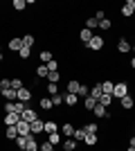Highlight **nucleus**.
Returning a JSON list of instances; mask_svg holds the SVG:
<instances>
[{
  "mask_svg": "<svg viewBox=\"0 0 135 151\" xmlns=\"http://www.w3.org/2000/svg\"><path fill=\"white\" fill-rule=\"evenodd\" d=\"M95 106H97V99H95V97H90V95H88V97H84V108H86V111L92 113V108H95Z\"/></svg>",
  "mask_w": 135,
  "mask_h": 151,
  "instance_id": "a211bd4d",
  "label": "nucleus"
},
{
  "mask_svg": "<svg viewBox=\"0 0 135 151\" xmlns=\"http://www.w3.org/2000/svg\"><path fill=\"white\" fill-rule=\"evenodd\" d=\"M61 133H63L65 138H74V124H70V122H65V124L61 126Z\"/></svg>",
  "mask_w": 135,
  "mask_h": 151,
  "instance_id": "9d476101",
  "label": "nucleus"
},
{
  "mask_svg": "<svg viewBox=\"0 0 135 151\" xmlns=\"http://www.w3.org/2000/svg\"><path fill=\"white\" fill-rule=\"evenodd\" d=\"M5 135H7L9 140H16V138H18V131H16V126H7Z\"/></svg>",
  "mask_w": 135,
  "mask_h": 151,
  "instance_id": "7c9ffc66",
  "label": "nucleus"
},
{
  "mask_svg": "<svg viewBox=\"0 0 135 151\" xmlns=\"http://www.w3.org/2000/svg\"><path fill=\"white\" fill-rule=\"evenodd\" d=\"M52 59H54V57H52V52H47V50L41 52V61H43V63H50Z\"/></svg>",
  "mask_w": 135,
  "mask_h": 151,
  "instance_id": "a19ab883",
  "label": "nucleus"
},
{
  "mask_svg": "<svg viewBox=\"0 0 135 151\" xmlns=\"http://www.w3.org/2000/svg\"><path fill=\"white\" fill-rule=\"evenodd\" d=\"M20 120H23V122H27V124H32V122H36V120H39V113H36L34 108H29V106H27L25 111H23V115H20Z\"/></svg>",
  "mask_w": 135,
  "mask_h": 151,
  "instance_id": "f257e3e1",
  "label": "nucleus"
},
{
  "mask_svg": "<svg viewBox=\"0 0 135 151\" xmlns=\"http://www.w3.org/2000/svg\"><path fill=\"white\" fill-rule=\"evenodd\" d=\"M133 0H126V2H124L122 5V16L124 18H131V16H133Z\"/></svg>",
  "mask_w": 135,
  "mask_h": 151,
  "instance_id": "0eeeda50",
  "label": "nucleus"
},
{
  "mask_svg": "<svg viewBox=\"0 0 135 151\" xmlns=\"http://www.w3.org/2000/svg\"><path fill=\"white\" fill-rule=\"evenodd\" d=\"M79 97H88V95H90V88H88V86H86V83H81V86H79Z\"/></svg>",
  "mask_w": 135,
  "mask_h": 151,
  "instance_id": "ea45409f",
  "label": "nucleus"
},
{
  "mask_svg": "<svg viewBox=\"0 0 135 151\" xmlns=\"http://www.w3.org/2000/svg\"><path fill=\"white\" fill-rule=\"evenodd\" d=\"M119 101H122V108H124V111H131V108L135 106V99H133V97H131V95H126V97H122V99H119Z\"/></svg>",
  "mask_w": 135,
  "mask_h": 151,
  "instance_id": "2eb2a0df",
  "label": "nucleus"
},
{
  "mask_svg": "<svg viewBox=\"0 0 135 151\" xmlns=\"http://www.w3.org/2000/svg\"><path fill=\"white\" fill-rule=\"evenodd\" d=\"M47 93L54 97V95H59V83H47Z\"/></svg>",
  "mask_w": 135,
  "mask_h": 151,
  "instance_id": "37998d69",
  "label": "nucleus"
},
{
  "mask_svg": "<svg viewBox=\"0 0 135 151\" xmlns=\"http://www.w3.org/2000/svg\"><path fill=\"white\" fill-rule=\"evenodd\" d=\"M99 27H101V29H110V27H113L110 18H104V20H99Z\"/></svg>",
  "mask_w": 135,
  "mask_h": 151,
  "instance_id": "a18cd8bd",
  "label": "nucleus"
},
{
  "mask_svg": "<svg viewBox=\"0 0 135 151\" xmlns=\"http://www.w3.org/2000/svg\"><path fill=\"white\" fill-rule=\"evenodd\" d=\"M133 12H135V0H133Z\"/></svg>",
  "mask_w": 135,
  "mask_h": 151,
  "instance_id": "864d4df0",
  "label": "nucleus"
},
{
  "mask_svg": "<svg viewBox=\"0 0 135 151\" xmlns=\"http://www.w3.org/2000/svg\"><path fill=\"white\" fill-rule=\"evenodd\" d=\"M0 54H2V45H0Z\"/></svg>",
  "mask_w": 135,
  "mask_h": 151,
  "instance_id": "5fc2aeb1",
  "label": "nucleus"
},
{
  "mask_svg": "<svg viewBox=\"0 0 135 151\" xmlns=\"http://www.w3.org/2000/svg\"><path fill=\"white\" fill-rule=\"evenodd\" d=\"M34 43H36V38H34L32 34H27V36H23V45H25V47H34Z\"/></svg>",
  "mask_w": 135,
  "mask_h": 151,
  "instance_id": "2f4dec72",
  "label": "nucleus"
},
{
  "mask_svg": "<svg viewBox=\"0 0 135 151\" xmlns=\"http://www.w3.org/2000/svg\"><path fill=\"white\" fill-rule=\"evenodd\" d=\"M61 104H63V93H59V95L52 97V106H61Z\"/></svg>",
  "mask_w": 135,
  "mask_h": 151,
  "instance_id": "58836bf2",
  "label": "nucleus"
},
{
  "mask_svg": "<svg viewBox=\"0 0 135 151\" xmlns=\"http://www.w3.org/2000/svg\"><path fill=\"white\" fill-rule=\"evenodd\" d=\"M97 104H101V106H106V108H108L110 104H113V95H106V93H104L101 97H99V101H97Z\"/></svg>",
  "mask_w": 135,
  "mask_h": 151,
  "instance_id": "393cba45",
  "label": "nucleus"
},
{
  "mask_svg": "<svg viewBox=\"0 0 135 151\" xmlns=\"http://www.w3.org/2000/svg\"><path fill=\"white\" fill-rule=\"evenodd\" d=\"M25 151H39V142H36V138H34V135H29V138H27Z\"/></svg>",
  "mask_w": 135,
  "mask_h": 151,
  "instance_id": "aec40b11",
  "label": "nucleus"
},
{
  "mask_svg": "<svg viewBox=\"0 0 135 151\" xmlns=\"http://www.w3.org/2000/svg\"><path fill=\"white\" fill-rule=\"evenodd\" d=\"M16 131H18V135H25V138H29V135H32V124H27V122L20 120L18 124H16Z\"/></svg>",
  "mask_w": 135,
  "mask_h": 151,
  "instance_id": "39448f33",
  "label": "nucleus"
},
{
  "mask_svg": "<svg viewBox=\"0 0 135 151\" xmlns=\"http://www.w3.org/2000/svg\"><path fill=\"white\" fill-rule=\"evenodd\" d=\"M92 113H95V117H108V111H106V106H101V104H97L95 108H92Z\"/></svg>",
  "mask_w": 135,
  "mask_h": 151,
  "instance_id": "f3484780",
  "label": "nucleus"
},
{
  "mask_svg": "<svg viewBox=\"0 0 135 151\" xmlns=\"http://www.w3.org/2000/svg\"><path fill=\"white\" fill-rule=\"evenodd\" d=\"M63 149H65V151H74V149H77V140H74V138H65Z\"/></svg>",
  "mask_w": 135,
  "mask_h": 151,
  "instance_id": "5701e85b",
  "label": "nucleus"
},
{
  "mask_svg": "<svg viewBox=\"0 0 135 151\" xmlns=\"http://www.w3.org/2000/svg\"><path fill=\"white\" fill-rule=\"evenodd\" d=\"M84 129H86V133H97V131H99V126H97V122H88V124H86Z\"/></svg>",
  "mask_w": 135,
  "mask_h": 151,
  "instance_id": "e433bc0d",
  "label": "nucleus"
},
{
  "mask_svg": "<svg viewBox=\"0 0 135 151\" xmlns=\"http://www.w3.org/2000/svg\"><path fill=\"white\" fill-rule=\"evenodd\" d=\"M14 9H16V12H23V9H25L27 7V0H14Z\"/></svg>",
  "mask_w": 135,
  "mask_h": 151,
  "instance_id": "72a5a7b5",
  "label": "nucleus"
},
{
  "mask_svg": "<svg viewBox=\"0 0 135 151\" xmlns=\"http://www.w3.org/2000/svg\"><path fill=\"white\" fill-rule=\"evenodd\" d=\"M39 106L43 108V111H50V108H54V106H52V97H41V99H39Z\"/></svg>",
  "mask_w": 135,
  "mask_h": 151,
  "instance_id": "412c9836",
  "label": "nucleus"
},
{
  "mask_svg": "<svg viewBox=\"0 0 135 151\" xmlns=\"http://www.w3.org/2000/svg\"><path fill=\"white\" fill-rule=\"evenodd\" d=\"M126 151H135V147H129V149H126Z\"/></svg>",
  "mask_w": 135,
  "mask_h": 151,
  "instance_id": "3c124183",
  "label": "nucleus"
},
{
  "mask_svg": "<svg viewBox=\"0 0 135 151\" xmlns=\"http://www.w3.org/2000/svg\"><path fill=\"white\" fill-rule=\"evenodd\" d=\"M45 65H47V70H50V72H56V70H59V61H54V59H52L50 63H45Z\"/></svg>",
  "mask_w": 135,
  "mask_h": 151,
  "instance_id": "c03bdc74",
  "label": "nucleus"
},
{
  "mask_svg": "<svg viewBox=\"0 0 135 151\" xmlns=\"http://www.w3.org/2000/svg\"><path fill=\"white\" fill-rule=\"evenodd\" d=\"M113 90H115V83L110 81V79H104V81H101V93L113 95Z\"/></svg>",
  "mask_w": 135,
  "mask_h": 151,
  "instance_id": "ddd939ff",
  "label": "nucleus"
},
{
  "mask_svg": "<svg viewBox=\"0 0 135 151\" xmlns=\"http://www.w3.org/2000/svg\"><path fill=\"white\" fill-rule=\"evenodd\" d=\"M129 147H135V135H131V138H129Z\"/></svg>",
  "mask_w": 135,
  "mask_h": 151,
  "instance_id": "09e8293b",
  "label": "nucleus"
},
{
  "mask_svg": "<svg viewBox=\"0 0 135 151\" xmlns=\"http://www.w3.org/2000/svg\"><path fill=\"white\" fill-rule=\"evenodd\" d=\"M101 83H97V86H92V88H90V97H95L97 101H99V97H101Z\"/></svg>",
  "mask_w": 135,
  "mask_h": 151,
  "instance_id": "bb28decb",
  "label": "nucleus"
},
{
  "mask_svg": "<svg viewBox=\"0 0 135 151\" xmlns=\"http://www.w3.org/2000/svg\"><path fill=\"white\" fill-rule=\"evenodd\" d=\"M20 122V115L18 113H7L5 115V126H16Z\"/></svg>",
  "mask_w": 135,
  "mask_h": 151,
  "instance_id": "423d86ee",
  "label": "nucleus"
},
{
  "mask_svg": "<svg viewBox=\"0 0 135 151\" xmlns=\"http://www.w3.org/2000/svg\"><path fill=\"white\" fill-rule=\"evenodd\" d=\"M11 88H14V90H20V88H25V86H23V79L14 77V79H11Z\"/></svg>",
  "mask_w": 135,
  "mask_h": 151,
  "instance_id": "4c0bfd02",
  "label": "nucleus"
},
{
  "mask_svg": "<svg viewBox=\"0 0 135 151\" xmlns=\"http://www.w3.org/2000/svg\"><path fill=\"white\" fill-rule=\"evenodd\" d=\"M18 57L23 59V61H27V59L32 57V47H25V45H23V47L18 50Z\"/></svg>",
  "mask_w": 135,
  "mask_h": 151,
  "instance_id": "a878e982",
  "label": "nucleus"
},
{
  "mask_svg": "<svg viewBox=\"0 0 135 151\" xmlns=\"http://www.w3.org/2000/svg\"><path fill=\"white\" fill-rule=\"evenodd\" d=\"M79 38H81V41H84V43L88 45V43H90V38H92V32H90L88 27H84V29L79 32Z\"/></svg>",
  "mask_w": 135,
  "mask_h": 151,
  "instance_id": "6ab92c4d",
  "label": "nucleus"
},
{
  "mask_svg": "<svg viewBox=\"0 0 135 151\" xmlns=\"http://www.w3.org/2000/svg\"><path fill=\"white\" fill-rule=\"evenodd\" d=\"M129 95V83L126 81H119V83H115V90H113V97H126Z\"/></svg>",
  "mask_w": 135,
  "mask_h": 151,
  "instance_id": "f03ea898",
  "label": "nucleus"
},
{
  "mask_svg": "<svg viewBox=\"0 0 135 151\" xmlns=\"http://www.w3.org/2000/svg\"><path fill=\"white\" fill-rule=\"evenodd\" d=\"M27 108V104H23V101H18L16 99V104H14V113H18V115H23V111Z\"/></svg>",
  "mask_w": 135,
  "mask_h": 151,
  "instance_id": "c9c22d12",
  "label": "nucleus"
},
{
  "mask_svg": "<svg viewBox=\"0 0 135 151\" xmlns=\"http://www.w3.org/2000/svg\"><path fill=\"white\" fill-rule=\"evenodd\" d=\"M131 50H133V52H135V43H133V45H131Z\"/></svg>",
  "mask_w": 135,
  "mask_h": 151,
  "instance_id": "603ef678",
  "label": "nucleus"
},
{
  "mask_svg": "<svg viewBox=\"0 0 135 151\" xmlns=\"http://www.w3.org/2000/svg\"><path fill=\"white\" fill-rule=\"evenodd\" d=\"M16 147H18L20 151H25V147H27V138L25 135H18V138H16Z\"/></svg>",
  "mask_w": 135,
  "mask_h": 151,
  "instance_id": "473e14b6",
  "label": "nucleus"
},
{
  "mask_svg": "<svg viewBox=\"0 0 135 151\" xmlns=\"http://www.w3.org/2000/svg\"><path fill=\"white\" fill-rule=\"evenodd\" d=\"M50 142L52 145H59L61 142V133H50Z\"/></svg>",
  "mask_w": 135,
  "mask_h": 151,
  "instance_id": "49530a36",
  "label": "nucleus"
},
{
  "mask_svg": "<svg viewBox=\"0 0 135 151\" xmlns=\"http://www.w3.org/2000/svg\"><path fill=\"white\" fill-rule=\"evenodd\" d=\"M77 101H79V95L63 93V104H68V106H77Z\"/></svg>",
  "mask_w": 135,
  "mask_h": 151,
  "instance_id": "6e6552de",
  "label": "nucleus"
},
{
  "mask_svg": "<svg viewBox=\"0 0 135 151\" xmlns=\"http://www.w3.org/2000/svg\"><path fill=\"white\" fill-rule=\"evenodd\" d=\"M84 142H86V145H88V147H95L97 142H99V138H97V133H88Z\"/></svg>",
  "mask_w": 135,
  "mask_h": 151,
  "instance_id": "c85d7f7f",
  "label": "nucleus"
},
{
  "mask_svg": "<svg viewBox=\"0 0 135 151\" xmlns=\"http://www.w3.org/2000/svg\"><path fill=\"white\" fill-rule=\"evenodd\" d=\"M14 104L16 101H5V113H14Z\"/></svg>",
  "mask_w": 135,
  "mask_h": 151,
  "instance_id": "de8ad7c7",
  "label": "nucleus"
},
{
  "mask_svg": "<svg viewBox=\"0 0 135 151\" xmlns=\"http://www.w3.org/2000/svg\"><path fill=\"white\" fill-rule=\"evenodd\" d=\"M47 75H50V70H47V65H39V68H36V77H39V79H47Z\"/></svg>",
  "mask_w": 135,
  "mask_h": 151,
  "instance_id": "4be33fe9",
  "label": "nucleus"
},
{
  "mask_svg": "<svg viewBox=\"0 0 135 151\" xmlns=\"http://www.w3.org/2000/svg\"><path fill=\"white\" fill-rule=\"evenodd\" d=\"M7 47H9V50H11V52H18L20 47H23V38H16V36H14L11 41L7 43Z\"/></svg>",
  "mask_w": 135,
  "mask_h": 151,
  "instance_id": "9b49d317",
  "label": "nucleus"
},
{
  "mask_svg": "<svg viewBox=\"0 0 135 151\" xmlns=\"http://www.w3.org/2000/svg\"><path fill=\"white\" fill-rule=\"evenodd\" d=\"M2 97H5L7 101H16V90L14 88H5L2 90Z\"/></svg>",
  "mask_w": 135,
  "mask_h": 151,
  "instance_id": "b1692460",
  "label": "nucleus"
},
{
  "mask_svg": "<svg viewBox=\"0 0 135 151\" xmlns=\"http://www.w3.org/2000/svg\"><path fill=\"white\" fill-rule=\"evenodd\" d=\"M45 133H47V135H50V133H59V124L54 120H47L45 122V129H43Z\"/></svg>",
  "mask_w": 135,
  "mask_h": 151,
  "instance_id": "4468645a",
  "label": "nucleus"
},
{
  "mask_svg": "<svg viewBox=\"0 0 135 151\" xmlns=\"http://www.w3.org/2000/svg\"><path fill=\"white\" fill-rule=\"evenodd\" d=\"M61 81V72H50V75H47V83H59Z\"/></svg>",
  "mask_w": 135,
  "mask_h": 151,
  "instance_id": "c756f323",
  "label": "nucleus"
},
{
  "mask_svg": "<svg viewBox=\"0 0 135 151\" xmlns=\"http://www.w3.org/2000/svg\"><path fill=\"white\" fill-rule=\"evenodd\" d=\"M117 52H119V54H126V52H131V43L126 41V38H119V43H117Z\"/></svg>",
  "mask_w": 135,
  "mask_h": 151,
  "instance_id": "f8f14e48",
  "label": "nucleus"
},
{
  "mask_svg": "<svg viewBox=\"0 0 135 151\" xmlns=\"http://www.w3.org/2000/svg\"><path fill=\"white\" fill-rule=\"evenodd\" d=\"M16 99L23 101V104H29V101H32V90H29V88H20V90H16Z\"/></svg>",
  "mask_w": 135,
  "mask_h": 151,
  "instance_id": "20e7f679",
  "label": "nucleus"
},
{
  "mask_svg": "<svg viewBox=\"0 0 135 151\" xmlns=\"http://www.w3.org/2000/svg\"><path fill=\"white\" fill-rule=\"evenodd\" d=\"M39 151H54V145H52L50 140H45V142L39 145Z\"/></svg>",
  "mask_w": 135,
  "mask_h": 151,
  "instance_id": "f704fd0d",
  "label": "nucleus"
},
{
  "mask_svg": "<svg viewBox=\"0 0 135 151\" xmlns=\"http://www.w3.org/2000/svg\"><path fill=\"white\" fill-rule=\"evenodd\" d=\"M86 135H88V133H86L84 126H81V129H74V140H77V142H84Z\"/></svg>",
  "mask_w": 135,
  "mask_h": 151,
  "instance_id": "cd10ccee",
  "label": "nucleus"
},
{
  "mask_svg": "<svg viewBox=\"0 0 135 151\" xmlns=\"http://www.w3.org/2000/svg\"><path fill=\"white\" fill-rule=\"evenodd\" d=\"M86 27H88L90 32L95 29V27H99V23H97V20H95V16H92V18H88V20H86Z\"/></svg>",
  "mask_w": 135,
  "mask_h": 151,
  "instance_id": "79ce46f5",
  "label": "nucleus"
},
{
  "mask_svg": "<svg viewBox=\"0 0 135 151\" xmlns=\"http://www.w3.org/2000/svg\"><path fill=\"white\" fill-rule=\"evenodd\" d=\"M79 86H81V81H79V79H70V81H68V88H65V93L77 95V93H79Z\"/></svg>",
  "mask_w": 135,
  "mask_h": 151,
  "instance_id": "1a4fd4ad",
  "label": "nucleus"
},
{
  "mask_svg": "<svg viewBox=\"0 0 135 151\" xmlns=\"http://www.w3.org/2000/svg\"><path fill=\"white\" fill-rule=\"evenodd\" d=\"M0 95H2V86H0Z\"/></svg>",
  "mask_w": 135,
  "mask_h": 151,
  "instance_id": "6e6d98bb",
  "label": "nucleus"
},
{
  "mask_svg": "<svg viewBox=\"0 0 135 151\" xmlns=\"http://www.w3.org/2000/svg\"><path fill=\"white\" fill-rule=\"evenodd\" d=\"M88 47H90L92 52L104 50V38H101V36H97V34H92V38H90V43H88Z\"/></svg>",
  "mask_w": 135,
  "mask_h": 151,
  "instance_id": "7ed1b4c3",
  "label": "nucleus"
},
{
  "mask_svg": "<svg viewBox=\"0 0 135 151\" xmlns=\"http://www.w3.org/2000/svg\"><path fill=\"white\" fill-rule=\"evenodd\" d=\"M43 129H45V122L41 120H36V122H32V135H36V133H43Z\"/></svg>",
  "mask_w": 135,
  "mask_h": 151,
  "instance_id": "dca6fc26",
  "label": "nucleus"
},
{
  "mask_svg": "<svg viewBox=\"0 0 135 151\" xmlns=\"http://www.w3.org/2000/svg\"><path fill=\"white\" fill-rule=\"evenodd\" d=\"M131 68H133V70H135V57H133V59H131Z\"/></svg>",
  "mask_w": 135,
  "mask_h": 151,
  "instance_id": "8fccbe9b",
  "label": "nucleus"
}]
</instances>
